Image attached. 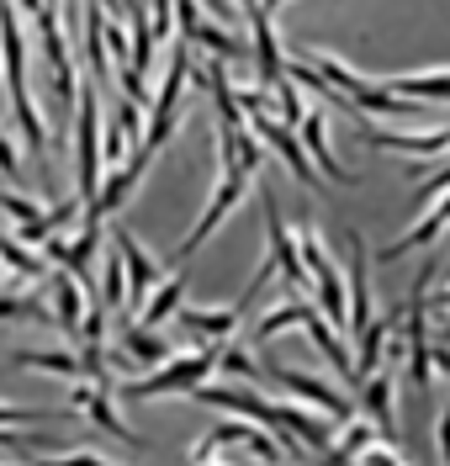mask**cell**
<instances>
[{
    "label": "cell",
    "mask_w": 450,
    "mask_h": 466,
    "mask_svg": "<svg viewBox=\"0 0 450 466\" xmlns=\"http://www.w3.org/2000/svg\"><path fill=\"white\" fill-rule=\"evenodd\" d=\"M302 329H307V334H313V345H318V350H324V355L334 360V371H339V377H345L350 387H355V366H350V350H345L339 339H334V329H329V323H324L318 313H313V319L302 323Z\"/></svg>",
    "instance_id": "f1b7e54d"
},
{
    "label": "cell",
    "mask_w": 450,
    "mask_h": 466,
    "mask_svg": "<svg viewBox=\"0 0 450 466\" xmlns=\"http://www.w3.org/2000/svg\"><path fill=\"white\" fill-rule=\"evenodd\" d=\"M265 377L270 381H281L292 398H302V403H313L318 413H329L334 424H345V419H355V403L339 392V387H329V381H318V377H307V371H292V366H265Z\"/></svg>",
    "instance_id": "52a82bcc"
},
{
    "label": "cell",
    "mask_w": 450,
    "mask_h": 466,
    "mask_svg": "<svg viewBox=\"0 0 450 466\" xmlns=\"http://www.w3.org/2000/svg\"><path fill=\"white\" fill-rule=\"evenodd\" d=\"M440 339H445V345H450V323H440Z\"/></svg>",
    "instance_id": "7bdbcfd3"
},
{
    "label": "cell",
    "mask_w": 450,
    "mask_h": 466,
    "mask_svg": "<svg viewBox=\"0 0 450 466\" xmlns=\"http://www.w3.org/2000/svg\"><path fill=\"white\" fill-rule=\"evenodd\" d=\"M207 11L212 16H228V0H207Z\"/></svg>",
    "instance_id": "f35d334b"
},
{
    "label": "cell",
    "mask_w": 450,
    "mask_h": 466,
    "mask_svg": "<svg viewBox=\"0 0 450 466\" xmlns=\"http://www.w3.org/2000/svg\"><path fill=\"white\" fill-rule=\"evenodd\" d=\"M0 175H22V159H16V148H11V138H5V127H0Z\"/></svg>",
    "instance_id": "d590c367"
},
{
    "label": "cell",
    "mask_w": 450,
    "mask_h": 466,
    "mask_svg": "<svg viewBox=\"0 0 450 466\" xmlns=\"http://www.w3.org/2000/svg\"><path fill=\"white\" fill-rule=\"evenodd\" d=\"M318 313V308H307V302H286V308H270L265 319L255 323V345H270L281 329H297V323H307Z\"/></svg>",
    "instance_id": "83f0119b"
},
{
    "label": "cell",
    "mask_w": 450,
    "mask_h": 466,
    "mask_svg": "<svg viewBox=\"0 0 450 466\" xmlns=\"http://www.w3.org/2000/svg\"><path fill=\"white\" fill-rule=\"evenodd\" d=\"M360 403H365V413H371V424H376V435L397 440V403H392V377L387 371H371V377L360 381Z\"/></svg>",
    "instance_id": "ffe728a7"
},
{
    "label": "cell",
    "mask_w": 450,
    "mask_h": 466,
    "mask_svg": "<svg viewBox=\"0 0 450 466\" xmlns=\"http://www.w3.org/2000/svg\"><path fill=\"white\" fill-rule=\"evenodd\" d=\"M112 249H117V260H122V281H127V302L122 308H144L149 302V291L159 287V265H154V255L133 238L127 228H112Z\"/></svg>",
    "instance_id": "8992f818"
},
{
    "label": "cell",
    "mask_w": 450,
    "mask_h": 466,
    "mask_svg": "<svg viewBox=\"0 0 450 466\" xmlns=\"http://www.w3.org/2000/svg\"><path fill=\"white\" fill-rule=\"evenodd\" d=\"M0 319H5V323H22V319L48 323V319H54V308H48V302H37V297H0Z\"/></svg>",
    "instance_id": "1f68e13d"
},
{
    "label": "cell",
    "mask_w": 450,
    "mask_h": 466,
    "mask_svg": "<svg viewBox=\"0 0 450 466\" xmlns=\"http://www.w3.org/2000/svg\"><path fill=\"white\" fill-rule=\"evenodd\" d=\"M85 302H95V297H85V291H80V281H75L69 270H59V276H54V323H59L69 339H80Z\"/></svg>",
    "instance_id": "7402d4cb"
},
{
    "label": "cell",
    "mask_w": 450,
    "mask_h": 466,
    "mask_svg": "<svg viewBox=\"0 0 450 466\" xmlns=\"http://www.w3.org/2000/svg\"><path fill=\"white\" fill-rule=\"evenodd\" d=\"M180 302H185V276L175 270L165 287L149 291V302L138 308V323H144V329H165V319H175L180 313Z\"/></svg>",
    "instance_id": "d4e9b609"
},
{
    "label": "cell",
    "mask_w": 450,
    "mask_h": 466,
    "mask_svg": "<svg viewBox=\"0 0 450 466\" xmlns=\"http://www.w3.org/2000/svg\"><path fill=\"white\" fill-rule=\"evenodd\" d=\"M297 255H302L307 281H318V319L334 323V334H339V329H350L345 281H339V270H334V260H329V249H324V238H318V228H302L297 233Z\"/></svg>",
    "instance_id": "3957f363"
},
{
    "label": "cell",
    "mask_w": 450,
    "mask_h": 466,
    "mask_svg": "<svg viewBox=\"0 0 450 466\" xmlns=\"http://www.w3.org/2000/svg\"><path fill=\"white\" fill-rule=\"evenodd\" d=\"M249 32H255V48H249V58H255V69H260V86H275L281 80V43H275V27H270V11L265 5H255L249 11Z\"/></svg>",
    "instance_id": "ac0fdd59"
},
{
    "label": "cell",
    "mask_w": 450,
    "mask_h": 466,
    "mask_svg": "<svg viewBox=\"0 0 450 466\" xmlns=\"http://www.w3.org/2000/svg\"><path fill=\"white\" fill-rule=\"evenodd\" d=\"M112 398H117V387H95V381H80L75 392H69V403H75V413H85L95 430H106L112 440H122V445H133V451H144L149 440L138 435V430H127L117 419V408H112Z\"/></svg>",
    "instance_id": "9c48e42d"
},
{
    "label": "cell",
    "mask_w": 450,
    "mask_h": 466,
    "mask_svg": "<svg viewBox=\"0 0 450 466\" xmlns=\"http://www.w3.org/2000/svg\"><path fill=\"white\" fill-rule=\"evenodd\" d=\"M429 276H435V265H424L419 281H414V302H408V371H414V387H429Z\"/></svg>",
    "instance_id": "ba28073f"
},
{
    "label": "cell",
    "mask_w": 450,
    "mask_h": 466,
    "mask_svg": "<svg viewBox=\"0 0 450 466\" xmlns=\"http://www.w3.org/2000/svg\"><path fill=\"white\" fill-rule=\"evenodd\" d=\"M334 435H339V440H329V451H324V466H355L360 451H371V445L382 440L371 419H345Z\"/></svg>",
    "instance_id": "44dd1931"
},
{
    "label": "cell",
    "mask_w": 450,
    "mask_h": 466,
    "mask_svg": "<svg viewBox=\"0 0 450 466\" xmlns=\"http://www.w3.org/2000/svg\"><path fill=\"white\" fill-rule=\"evenodd\" d=\"M217 371H228V377H239V381H260L265 371L244 355V350H234L228 339H223V350H217Z\"/></svg>",
    "instance_id": "d6a6232c"
},
{
    "label": "cell",
    "mask_w": 450,
    "mask_h": 466,
    "mask_svg": "<svg viewBox=\"0 0 450 466\" xmlns=\"http://www.w3.org/2000/svg\"><path fill=\"white\" fill-rule=\"evenodd\" d=\"M95 302H101L106 313L127 302V281H122V260H117V249H106V260H101V291H95Z\"/></svg>",
    "instance_id": "f546056e"
},
{
    "label": "cell",
    "mask_w": 450,
    "mask_h": 466,
    "mask_svg": "<svg viewBox=\"0 0 450 466\" xmlns=\"http://www.w3.org/2000/svg\"><path fill=\"white\" fill-rule=\"evenodd\" d=\"M217 371V350H202V355H170L165 366H154L149 377L122 381L117 398H133V403H149V398H165V392H191Z\"/></svg>",
    "instance_id": "7a4b0ae2"
},
{
    "label": "cell",
    "mask_w": 450,
    "mask_h": 466,
    "mask_svg": "<svg viewBox=\"0 0 450 466\" xmlns=\"http://www.w3.org/2000/svg\"><path fill=\"white\" fill-rule=\"evenodd\" d=\"M75 413V408H69ZM69 413L64 408H11L0 403V424H69Z\"/></svg>",
    "instance_id": "4dcf8cb0"
},
{
    "label": "cell",
    "mask_w": 450,
    "mask_h": 466,
    "mask_svg": "<svg viewBox=\"0 0 450 466\" xmlns=\"http://www.w3.org/2000/svg\"><path fill=\"white\" fill-rule=\"evenodd\" d=\"M191 398L212 408H228V413H239V419L260 424V430H275V403L249 392V387H191Z\"/></svg>",
    "instance_id": "8fae6325"
},
{
    "label": "cell",
    "mask_w": 450,
    "mask_h": 466,
    "mask_svg": "<svg viewBox=\"0 0 450 466\" xmlns=\"http://www.w3.org/2000/svg\"><path fill=\"white\" fill-rule=\"evenodd\" d=\"M260 207H265V233H270V255H265V260L275 265V276H286V281H307L302 255H297V233L286 228L281 202H275V191H270V186H260Z\"/></svg>",
    "instance_id": "30bf717a"
},
{
    "label": "cell",
    "mask_w": 450,
    "mask_h": 466,
    "mask_svg": "<svg viewBox=\"0 0 450 466\" xmlns=\"http://www.w3.org/2000/svg\"><path fill=\"white\" fill-rule=\"evenodd\" d=\"M239 5H244V16H249V11H255V5H260V0H239Z\"/></svg>",
    "instance_id": "b9f144b4"
},
{
    "label": "cell",
    "mask_w": 450,
    "mask_h": 466,
    "mask_svg": "<svg viewBox=\"0 0 450 466\" xmlns=\"http://www.w3.org/2000/svg\"><path fill=\"white\" fill-rule=\"evenodd\" d=\"M249 133H260V138L292 165V175H297L302 186H318V175H313V165H307V154H302V144H297V133H292L286 122H275L270 112H260V116H249Z\"/></svg>",
    "instance_id": "5bb4252c"
},
{
    "label": "cell",
    "mask_w": 450,
    "mask_h": 466,
    "mask_svg": "<svg viewBox=\"0 0 450 466\" xmlns=\"http://www.w3.org/2000/svg\"><path fill=\"white\" fill-rule=\"evenodd\" d=\"M37 466H112V461H101V456H90V451H69V456H43Z\"/></svg>",
    "instance_id": "e575fe53"
},
{
    "label": "cell",
    "mask_w": 450,
    "mask_h": 466,
    "mask_svg": "<svg viewBox=\"0 0 450 466\" xmlns=\"http://www.w3.org/2000/svg\"><path fill=\"white\" fill-rule=\"evenodd\" d=\"M191 48V43H185ZM185 48H175L170 54V75H165V86H159V101H154V116H149V127H144V138H138V148L144 154H159V144L175 133V112H180V90H185V80H191V54Z\"/></svg>",
    "instance_id": "277c9868"
},
{
    "label": "cell",
    "mask_w": 450,
    "mask_h": 466,
    "mask_svg": "<svg viewBox=\"0 0 450 466\" xmlns=\"http://www.w3.org/2000/svg\"><path fill=\"white\" fill-rule=\"evenodd\" d=\"M329 127H324V116L318 112H307L297 122V144H302V154H307V165H318L324 175H334V180H345V186H355L360 175H350L339 159H334V148H329V138H324Z\"/></svg>",
    "instance_id": "2e32d148"
},
{
    "label": "cell",
    "mask_w": 450,
    "mask_h": 466,
    "mask_svg": "<svg viewBox=\"0 0 450 466\" xmlns=\"http://www.w3.org/2000/svg\"><path fill=\"white\" fill-rule=\"evenodd\" d=\"M365 133V144L376 148H392V154H419V159H429V154H445L450 148V127H435V133H387V127H376V122H365L360 127Z\"/></svg>",
    "instance_id": "e0dca14e"
},
{
    "label": "cell",
    "mask_w": 450,
    "mask_h": 466,
    "mask_svg": "<svg viewBox=\"0 0 450 466\" xmlns=\"http://www.w3.org/2000/svg\"><path fill=\"white\" fill-rule=\"evenodd\" d=\"M440 302H445V308H450V291H445V297H440Z\"/></svg>",
    "instance_id": "ee69618b"
},
{
    "label": "cell",
    "mask_w": 450,
    "mask_h": 466,
    "mask_svg": "<svg viewBox=\"0 0 450 466\" xmlns=\"http://www.w3.org/2000/svg\"><path fill=\"white\" fill-rule=\"evenodd\" d=\"M345 244H350V329H365L371 323V249H365V238L355 228L345 233Z\"/></svg>",
    "instance_id": "4fadbf2b"
},
{
    "label": "cell",
    "mask_w": 450,
    "mask_h": 466,
    "mask_svg": "<svg viewBox=\"0 0 450 466\" xmlns=\"http://www.w3.org/2000/svg\"><path fill=\"white\" fill-rule=\"evenodd\" d=\"M387 339H392V319H376V323H365V329L355 334L360 355L350 360V366H355V387H360L365 377H371V371H376V360L387 355Z\"/></svg>",
    "instance_id": "484cf974"
},
{
    "label": "cell",
    "mask_w": 450,
    "mask_h": 466,
    "mask_svg": "<svg viewBox=\"0 0 450 466\" xmlns=\"http://www.w3.org/2000/svg\"><path fill=\"white\" fill-rule=\"evenodd\" d=\"M16 366L54 371V377H69V381H85V360L69 355V350H16Z\"/></svg>",
    "instance_id": "4316f807"
},
{
    "label": "cell",
    "mask_w": 450,
    "mask_h": 466,
    "mask_svg": "<svg viewBox=\"0 0 450 466\" xmlns=\"http://www.w3.org/2000/svg\"><path fill=\"white\" fill-rule=\"evenodd\" d=\"M223 445H249L265 466L281 461V440H270L265 430H260V424H249V419H228V424H217L207 440H196V445H191V466H207Z\"/></svg>",
    "instance_id": "5b68a950"
},
{
    "label": "cell",
    "mask_w": 450,
    "mask_h": 466,
    "mask_svg": "<svg viewBox=\"0 0 450 466\" xmlns=\"http://www.w3.org/2000/svg\"><path fill=\"white\" fill-rule=\"evenodd\" d=\"M75 165H80V212L85 223L95 218V191H101V96L95 86H80V116H75Z\"/></svg>",
    "instance_id": "6da1fadb"
},
{
    "label": "cell",
    "mask_w": 450,
    "mask_h": 466,
    "mask_svg": "<svg viewBox=\"0 0 450 466\" xmlns=\"http://www.w3.org/2000/svg\"><path fill=\"white\" fill-rule=\"evenodd\" d=\"M16 5H27L32 16H37V11H43V5H48V0H16Z\"/></svg>",
    "instance_id": "ab89813d"
},
{
    "label": "cell",
    "mask_w": 450,
    "mask_h": 466,
    "mask_svg": "<svg viewBox=\"0 0 450 466\" xmlns=\"http://www.w3.org/2000/svg\"><path fill=\"white\" fill-rule=\"evenodd\" d=\"M275 430H281V451H297V445H307V451H329L334 430L318 419V413H307V408H292V403H275Z\"/></svg>",
    "instance_id": "7c38bea8"
},
{
    "label": "cell",
    "mask_w": 450,
    "mask_h": 466,
    "mask_svg": "<svg viewBox=\"0 0 450 466\" xmlns=\"http://www.w3.org/2000/svg\"><path fill=\"white\" fill-rule=\"evenodd\" d=\"M429 371H445L450 377V345H429Z\"/></svg>",
    "instance_id": "8d00e7d4"
},
{
    "label": "cell",
    "mask_w": 450,
    "mask_h": 466,
    "mask_svg": "<svg viewBox=\"0 0 450 466\" xmlns=\"http://www.w3.org/2000/svg\"><path fill=\"white\" fill-rule=\"evenodd\" d=\"M435 435H440V456H445V466H450V408L440 413V430H435Z\"/></svg>",
    "instance_id": "74e56055"
},
{
    "label": "cell",
    "mask_w": 450,
    "mask_h": 466,
    "mask_svg": "<svg viewBox=\"0 0 450 466\" xmlns=\"http://www.w3.org/2000/svg\"><path fill=\"white\" fill-rule=\"evenodd\" d=\"M0 64H5V90H11V101L27 96V43H22L16 16H11L5 0H0Z\"/></svg>",
    "instance_id": "9a60e30c"
},
{
    "label": "cell",
    "mask_w": 450,
    "mask_h": 466,
    "mask_svg": "<svg viewBox=\"0 0 450 466\" xmlns=\"http://www.w3.org/2000/svg\"><path fill=\"white\" fill-rule=\"evenodd\" d=\"M175 350L159 329H144V323H122V366H165Z\"/></svg>",
    "instance_id": "d6986e66"
},
{
    "label": "cell",
    "mask_w": 450,
    "mask_h": 466,
    "mask_svg": "<svg viewBox=\"0 0 450 466\" xmlns=\"http://www.w3.org/2000/svg\"><path fill=\"white\" fill-rule=\"evenodd\" d=\"M149 32L154 43H170V32H175V0H149Z\"/></svg>",
    "instance_id": "836d02e7"
},
{
    "label": "cell",
    "mask_w": 450,
    "mask_h": 466,
    "mask_svg": "<svg viewBox=\"0 0 450 466\" xmlns=\"http://www.w3.org/2000/svg\"><path fill=\"white\" fill-rule=\"evenodd\" d=\"M260 5H265V11H281V5H286V0H260Z\"/></svg>",
    "instance_id": "60d3db41"
},
{
    "label": "cell",
    "mask_w": 450,
    "mask_h": 466,
    "mask_svg": "<svg viewBox=\"0 0 450 466\" xmlns=\"http://www.w3.org/2000/svg\"><path fill=\"white\" fill-rule=\"evenodd\" d=\"M244 308H180V323L191 329V334H207V339H234V329H239Z\"/></svg>",
    "instance_id": "cb8c5ba5"
},
{
    "label": "cell",
    "mask_w": 450,
    "mask_h": 466,
    "mask_svg": "<svg viewBox=\"0 0 450 466\" xmlns=\"http://www.w3.org/2000/svg\"><path fill=\"white\" fill-rule=\"evenodd\" d=\"M392 96L403 101H450V69H424V75H392L387 80Z\"/></svg>",
    "instance_id": "603a6c76"
}]
</instances>
